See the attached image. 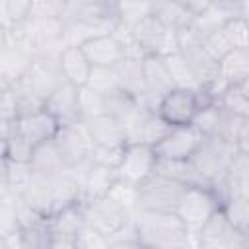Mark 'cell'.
I'll return each instance as SVG.
<instances>
[{"label":"cell","mask_w":249,"mask_h":249,"mask_svg":"<svg viewBox=\"0 0 249 249\" xmlns=\"http://www.w3.org/2000/svg\"><path fill=\"white\" fill-rule=\"evenodd\" d=\"M86 86L101 93H111L115 89H121L117 66H91L89 80Z\"/></svg>","instance_id":"39"},{"label":"cell","mask_w":249,"mask_h":249,"mask_svg":"<svg viewBox=\"0 0 249 249\" xmlns=\"http://www.w3.org/2000/svg\"><path fill=\"white\" fill-rule=\"evenodd\" d=\"M107 113V97L101 91L91 89L89 86L80 88V115L82 119H91Z\"/></svg>","instance_id":"41"},{"label":"cell","mask_w":249,"mask_h":249,"mask_svg":"<svg viewBox=\"0 0 249 249\" xmlns=\"http://www.w3.org/2000/svg\"><path fill=\"white\" fill-rule=\"evenodd\" d=\"M220 200L224 202L226 198L231 196H245L249 198V156L239 152L233 156L231 163L228 165L224 177L212 187Z\"/></svg>","instance_id":"18"},{"label":"cell","mask_w":249,"mask_h":249,"mask_svg":"<svg viewBox=\"0 0 249 249\" xmlns=\"http://www.w3.org/2000/svg\"><path fill=\"white\" fill-rule=\"evenodd\" d=\"M103 16H117V6L107 0H66L64 21H82Z\"/></svg>","instance_id":"29"},{"label":"cell","mask_w":249,"mask_h":249,"mask_svg":"<svg viewBox=\"0 0 249 249\" xmlns=\"http://www.w3.org/2000/svg\"><path fill=\"white\" fill-rule=\"evenodd\" d=\"M156 173H161L185 187L189 185H206L202 181V177L198 175L195 163L191 161V158L187 160H169V158H158L156 163ZM208 187V185H206Z\"/></svg>","instance_id":"30"},{"label":"cell","mask_w":249,"mask_h":249,"mask_svg":"<svg viewBox=\"0 0 249 249\" xmlns=\"http://www.w3.org/2000/svg\"><path fill=\"white\" fill-rule=\"evenodd\" d=\"M247 247H249V241H247Z\"/></svg>","instance_id":"58"},{"label":"cell","mask_w":249,"mask_h":249,"mask_svg":"<svg viewBox=\"0 0 249 249\" xmlns=\"http://www.w3.org/2000/svg\"><path fill=\"white\" fill-rule=\"evenodd\" d=\"M124 148L126 146H95L91 160L95 163H101V165H107V167H115L117 169L119 163H121V160H123Z\"/></svg>","instance_id":"49"},{"label":"cell","mask_w":249,"mask_h":249,"mask_svg":"<svg viewBox=\"0 0 249 249\" xmlns=\"http://www.w3.org/2000/svg\"><path fill=\"white\" fill-rule=\"evenodd\" d=\"M18 82L27 86L31 91H35L47 103L49 95L64 82V76H62L60 64H58V56H35L29 70Z\"/></svg>","instance_id":"10"},{"label":"cell","mask_w":249,"mask_h":249,"mask_svg":"<svg viewBox=\"0 0 249 249\" xmlns=\"http://www.w3.org/2000/svg\"><path fill=\"white\" fill-rule=\"evenodd\" d=\"M237 154V146L228 142L222 136H204L191 156L198 175L208 187H214L226 173L233 156Z\"/></svg>","instance_id":"2"},{"label":"cell","mask_w":249,"mask_h":249,"mask_svg":"<svg viewBox=\"0 0 249 249\" xmlns=\"http://www.w3.org/2000/svg\"><path fill=\"white\" fill-rule=\"evenodd\" d=\"M237 150L249 156V119H247L245 126H243V130H241V134H239V140H237Z\"/></svg>","instance_id":"52"},{"label":"cell","mask_w":249,"mask_h":249,"mask_svg":"<svg viewBox=\"0 0 249 249\" xmlns=\"http://www.w3.org/2000/svg\"><path fill=\"white\" fill-rule=\"evenodd\" d=\"M233 16H239L237 10L233 8H226V6H218V4H212L206 12H202L200 16L195 18V25L196 29L206 37L208 33L220 29L226 21H230Z\"/></svg>","instance_id":"35"},{"label":"cell","mask_w":249,"mask_h":249,"mask_svg":"<svg viewBox=\"0 0 249 249\" xmlns=\"http://www.w3.org/2000/svg\"><path fill=\"white\" fill-rule=\"evenodd\" d=\"M249 76V47L231 49L220 58V78L226 86H241Z\"/></svg>","instance_id":"28"},{"label":"cell","mask_w":249,"mask_h":249,"mask_svg":"<svg viewBox=\"0 0 249 249\" xmlns=\"http://www.w3.org/2000/svg\"><path fill=\"white\" fill-rule=\"evenodd\" d=\"M103 247H109L107 235H103L101 231L86 224L76 237V249H103Z\"/></svg>","instance_id":"48"},{"label":"cell","mask_w":249,"mask_h":249,"mask_svg":"<svg viewBox=\"0 0 249 249\" xmlns=\"http://www.w3.org/2000/svg\"><path fill=\"white\" fill-rule=\"evenodd\" d=\"M165 64H167V70L173 78V84L175 88H189V89H200V84L187 60V56L183 53H171L167 56H163Z\"/></svg>","instance_id":"32"},{"label":"cell","mask_w":249,"mask_h":249,"mask_svg":"<svg viewBox=\"0 0 249 249\" xmlns=\"http://www.w3.org/2000/svg\"><path fill=\"white\" fill-rule=\"evenodd\" d=\"M132 35L146 56L148 54L167 56L179 51L177 31L167 27L156 14H150L144 19H140L136 25H132Z\"/></svg>","instance_id":"4"},{"label":"cell","mask_w":249,"mask_h":249,"mask_svg":"<svg viewBox=\"0 0 249 249\" xmlns=\"http://www.w3.org/2000/svg\"><path fill=\"white\" fill-rule=\"evenodd\" d=\"M140 247L150 249H185L195 243V235L187 230L177 212L136 210L132 214Z\"/></svg>","instance_id":"1"},{"label":"cell","mask_w":249,"mask_h":249,"mask_svg":"<svg viewBox=\"0 0 249 249\" xmlns=\"http://www.w3.org/2000/svg\"><path fill=\"white\" fill-rule=\"evenodd\" d=\"M29 41L37 56H58L66 43L62 18H29Z\"/></svg>","instance_id":"9"},{"label":"cell","mask_w":249,"mask_h":249,"mask_svg":"<svg viewBox=\"0 0 249 249\" xmlns=\"http://www.w3.org/2000/svg\"><path fill=\"white\" fill-rule=\"evenodd\" d=\"M95 146H126V134L121 121L109 113L84 119Z\"/></svg>","instance_id":"24"},{"label":"cell","mask_w":249,"mask_h":249,"mask_svg":"<svg viewBox=\"0 0 249 249\" xmlns=\"http://www.w3.org/2000/svg\"><path fill=\"white\" fill-rule=\"evenodd\" d=\"M117 204H121L126 212L134 214L138 210V202H140V191H138V185L132 183V181H126V179H121L117 177L115 183L111 185L109 189V195Z\"/></svg>","instance_id":"36"},{"label":"cell","mask_w":249,"mask_h":249,"mask_svg":"<svg viewBox=\"0 0 249 249\" xmlns=\"http://www.w3.org/2000/svg\"><path fill=\"white\" fill-rule=\"evenodd\" d=\"M58 64L66 82L82 88L89 80L91 62L88 60L84 49L80 45H66L58 54Z\"/></svg>","instance_id":"23"},{"label":"cell","mask_w":249,"mask_h":249,"mask_svg":"<svg viewBox=\"0 0 249 249\" xmlns=\"http://www.w3.org/2000/svg\"><path fill=\"white\" fill-rule=\"evenodd\" d=\"M239 16H243L249 21V0H241L239 2Z\"/></svg>","instance_id":"54"},{"label":"cell","mask_w":249,"mask_h":249,"mask_svg":"<svg viewBox=\"0 0 249 249\" xmlns=\"http://www.w3.org/2000/svg\"><path fill=\"white\" fill-rule=\"evenodd\" d=\"M144 84H146V105L150 109H158L160 101L175 89L173 78L167 70L163 56L148 54L144 56Z\"/></svg>","instance_id":"17"},{"label":"cell","mask_w":249,"mask_h":249,"mask_svg":"<svg viewBox=\"0 0 249 249\" xmlns=\"http://www.w3.org/2000/svg\"><path fill=\"white\" fill-rule=\"evenodd\" d=\"M167 27L179 31L187 25H191L195 21V16L179 2V0H173V2H163V4H156L154 6V12Z\"/></svg>","instance_id":"33"},{"label":"cell","mask_w":249,"mask_h":249,"mask_svg":"<svg viewBox=\"0 0 249 249\" xmlns=\"http://www.w3.org/2000/svg\"><path fill=\"white\" fill-rule=\"evenodd\" d=\"M222 210L228 220L249 237V198L245 196H231L222 202Z\"/></svg>","instance_id":"38"},{"label":"cell","mask_w":249,"mask_h":249,"mask_svg":"<svg viewBox=\"0 0 249 249\" xmlns=\"http://www.w3.org/2000/svg\"><path fill=\"white\" fill-rule=\"evenodd\" d=\"M84 208H86V222L107 237L132 218V214L126 212L121 204H117L111 196H101L97 200L86 202Z\"/></svg>","instance_id":"15"},{"label":"cell","mask_w":249,"mask_h":249,"mask_svg":"<svg viewBox=\"0 0 249 249\" xmlns=\"http://www.w3.org/2000/svg\"><path fill=\"white\" fill-rule=\"evenodd\" d=\"M18 115V103L14 97L12 88H2V101H0V121H16Z\"/></svg>","instance_id":"50"},{"label":"cell","mask_w":249,"mask_h":249,"mask_svg":"<svg viewBox=\"0 0 249 249\" xmlns=\"http://www.w3.org/2000/svg\"><path fill=\"white\" fill-rule=\"evenodd\" d=\"M29 163H31L35 173L49 175V177H53V175H56V173H60V171H64L68 167L64 158H62V154H60V150H58V146H56V142H54V138L37 144L33 148Z\"/></svg>","instance_id":"26"},{"label":"cell","mask_w":249,"mask_h":249,"mask_svg":"<svg viewBox=\"0 0 249 249\" xmlns=\"http://www.w3.org/2000/svg\"><path fill=\"white\" fill-rule=\"evenodd\" d=\"M54 142H56L68 167L91 161L95 144H93V138H91L84 119L68 123V124H60V128L54 136Z\"/></svg>","instance_id":"7"},{"label":"cell","mask_w":249,"mask_h":249,"mask_svg":"<svg viewBox=\"0 0 249 249\" xmlns=\"http://www.w3.org/2000/svg\"><path fill=\"white\" fill-rule=\"evenodd\" d=\"M0 2H2V29H8L16 21L29 18L33 0H0Z\"/></svg>","instance_id":"44"},{"label":"cell","mask_w":249,"mask_h":249,"mask_svg":"<svg viewBox=\"0 0 249 249\" xmlns=\"http://www.w3.org/2000/svg\"><path fill=\"white\" fill-rule=\"evenodd\" d=\"M45 109L51 111L60 124L82 121V115H80V88L64 80L49 95V99L45 103Z\"/></svg>","instance_id":"19"},{"label":"cell","mask_w":249,"mask_h":249,"mask_svg":"<svg viewBox=\"0 0 249 249\" xmlns=\"http://www.w3.org/2000/svg\"><path fill=\"white\" fill-rule=\"evenodd\" d=\"M121 89L136 97L142 105H146V84H144V58L124 56L117 64ZM148 107V105H146Z\"/></svg>","instance_id":"25"},{"label":"cell","mask_w":249,"mask_h":249,"mask_svg":"<svg viewBox=\"0 0 249 249\" xmlns=\"http://www.w3.org/2000/svg\"><path fill=\"white\" fill-rule=\"evenodd\" d=\"M72 169L80 175V202L84 204L107 196L111 185L119 177L115 167L95 163L93 160L82 165H74Z\"/></svg>","instance_id":"13"},{"label":"cell","mask_w":249,"mask_h":249,"mask_svg":"<svg viewBox=\"0 0 249 249\" xmlns=\"http://www.w3.org/2000/svg\"><path fill=\"white\" fill-rule=\"evenodd\" d=\"M247 241L249 237L228 220L222 206L208 218V222L195 235V243L206 249H237L247 247Z\"/></svg>","instance_id":"6"},{"label":"cell","mask_w":249,"mask_h":249,"mask_svg":"<svg viewBox=\"0 0 249 249\" xmlns=\"http://www.w3.org/2000/svg\"><path fill=\"white\" fill-rule=\"evenodd\" d=\"M171 126L173 124H169L156 109H148L144 126H142V142L156 146L158 142H161L165 138V134L171 130Z\"/></svg>","instance_id":"40"},{"label":"cell","mask_w":249,"mask_h":249,"mask_svg":"<svg viewBox=\"0 0 249 249\" xmlns=\"http://www.w3.org/2000/svg\"><path fill=\"white\" fill-rule=\"evenodd\" d=\"M23 200L31 204L35 210H39L45 216H53L54 212V189H53V177L35 173L27 189L23 191Z\"/></svg>","instance_id":"27"},{"label":"cell","mask_w":249,"mask_h":249,"mask_svg":"<svg viewBox=\"0 0 249 249\" xmlns=\"http://www.w3.org/2000/svg\"><path fill=\"white\" fill-rule=\"evenodd\" d=\"M222 206L220 196L212 187L206 185H189L185 187L179 202H177V216L183 220L187 230L196 235V231L208 222V218Z\"/></svg>","instance_id":"3"},{"label":"cell","mask_w":249,"mask_h":249,"mask_svg":"<svg viewBox=\"0 0 249 249\" xmlns=\"http://www.w3.org/2000/svg\"><path fill=\"white\" fill-rule=\"evenodd\" d=\"M218 103L230 113L249 117V95L241 89V86H226Z\"/></svg>","instance_id":"42"},{"label":"cell","mask_w":249,"mask_h":249,"mask_svg":"<svg viewBox=\"0 0 249 249\" xmlns=\"http://www.w3.org/2000/svg\"><path fill=\"white\" fill-rule=\"evenodd\" d=\"M60 128V123L56 121V117L47 111V109H39L35 113L23 115L18 119V130L19 134L35 148L41 142H47L51 138L56 136Z\"/></svg>","instance_id":"20"},{"label":"cell","mask_w":249,"mask_h":249,"mask_svg":"<svg viewBox=\"0 0 249 249\" xmlns=\"http://www.w3.org/2000/svg\"><path fill=\"white\" fill-rule=\"evenodd\" d=\"M241 89H243V91L249 95V76H247V78H245V82L241 84Z\"/></svg>","instance_id":"55"},{"label":"cell","mask_w":249,"mask_h":249,"mask_svg":"<svg viewBox=\"0 0 249 249\" xmlns=\"http://www.w3.org/2000/svg\"><path fill=\"white\" fill-rule=\"evenodd\" d=\"M200 107L198 89L189 88H175L171 89L158 105V113L173 126L177 124H191L196 111Z\"/></svg>","instance_id":"12"},{"label":"cell","mask_w":249,"mask_h":249,"mask_svg":"<svg viewBox=\"0 0 249 249\" xmlns=\"http://www.w3.org/2000/svg\"><path fill=\"white\" fill-rule=\"evenodd\" d=\"M249 117H241V115H235V113H230L224 109V115H222V123H220V130H218V136L226 138L228 142L235 144L237 146V140H239V134L245 126Z\"/></svg>","instance_id":"45"},{"label":"cell","mask_w":249,"mask_h":249,"mask_svg":"<svg viewBox=\"0 0 249 249\" xmlns=\"http://www.w3.org/2000/svg\"><path fill=\"white\" fill-rule=\"evenodd\" d=\"M179 2H181V4H183V6H185V8H187L195 18H196V16H200L202 12H206V10L212 6V2H210V0H179Z\"/></svg>","instance_id":"51"},{"label":"cell","mask_w":249,"mask_h":249,"mask_svg":"<svg viewBox=\"0 0 249 249\" xmlns=\"http://www.w3.org/2000/svg\"><path fill=\"white\" fill-rule=\"evenodd\" d=\"M109 247H119V249H128V247H140V239H138V231L134 226V220L130 218L123 228H119L115 233H111L107 237Z\"/></svg>","instance_id":"46"},{"label":"cell","mask_w":249,"mask_h":249,"mask_svg":"<svg viewBox=\"0 0 249 249\" xmlns=\"http://www.w3.org/2000/svg\"><path fill=\"white\" fill-rule=\"evenodd\" d=\"M35 53L14 43L6 33L0 39V88H10L29 70Z\"/></svg>","instance_id":"14"},{"label":"cell","mask_w":249,"mask_h":249,"mask_svg":"<svg viewBox=\"0 0 249 249\" xmlns=\"http://www.w3.org/2000/svg\"><path fill=\"white\" fill-rule=\"evenodd\" d=\"M156 163H158V154L152 144H144V142L126 144L123 160L117 167V175L121 179L140 185L156 171Z\"/></svg>","instance_id":"11"},{"label":"cell","mask_w":249,"mask_h":249,"mask_svg":"<svg viewBox=\"0 0 249 249\" xmlns=\"http://www.w3.org/2000/svg\"><path fill=\"white\" fill-rule=\"evenodd\" d=\"M80 47L84 49L91 66H117L124 58V49L113 33L93 37Z\"/></svg>","instance_id":"21"},{"label":"cell","mask_w":249,"mask_h":249,"mask_svg":"<svg viewBox=\"0 0 249 249\" xmlns=\"http://www.w3.org/2000/svg\"><path fill=\"white\" fill-rule=\"evenodd\" d=\"M222 115H224V107L218 101L200 105L195 119H193V126L202 134V136H218L220 130V123H222Z\"/></svg>","instance_id":"34"},{"label":"cell","mask_w":249,"mask_h":249,"mask_svg":"<svg viewBox=\"0 0 249 249\" xmlns=\"http://www.w3.org/2000/svg\"><path fill=\"white\" fill-rule=\"evenodd\" d=\"M119 16H103V18H93V19H82V21H70L66 23V43L68 45H84L86 41L99 37V35H109L115 31L119 25Z\"/></svg>","instance_id":"22"},{"label":"cell","mask_w":249,"mask_h":249,"mask_svg":"<svg viewBox=\"0 0 249 249\" xmlns=\"http://www.w3.org/2000/svg\"><path fill=\"white\" fill-rule=\"evenodd\" d=\"M154 6L156 0H117V16L124 25L132 27L152 14Z\"/></svg>","instance_id":"37"},{"label":"cell","mask_w":249,"mask_h":249,"mask_svg":"<svg viewBox=\"0 0 249 249\" xmlns=\"http://www.w3.org/2000/svg\"><path fill=\"white\" fill-rule=\"evenodd\" d=\"M204 136L193 126V124H177L171 126V130L165 134L161 142H158L156 154L158 158H169V160H187L195 154L200 140Z\"/></svg>","instance_id":"16"},{"label":"cell","mask_w":249,"mask_h":249,"mask_svg":"<svg viewBox=\"0 0 249 249\" xmlns=\"http://www.w3.org/2000/svg\"><path fill=\"white\" fill-rule=\"evenodd\" d=\"M86 224V208L82 202L56 210L53 216H49L51 249H76V237Z\"/></svg>","instance_id":"8"},{"label":"cell","mask_w":249,"mask_h":249,"mask_svg":"<svg viewBox=\"0 0 249 249\" xmlns=\"http://www.w3.org/2000/svg\"><path fill=\"white\" fill-rule=\"evenodd\" d=\"M66 0H33L29 18H64Z\"/></svg>","instance_id":"47"},{"label":"cell","mask_w":249,"mask_h":249,"mask_svg":"<svg viewBox=\"0 0 249 249\" xmlns=\"http://www.w3.org/2000/svg\"><path fill=\"white\" fill-rule=\"evenodd\" d=\"M140 202L138 210H161V212H175L177 202L185 191V185L161 175L152 173L138 185Z\"/></svg>","instance_id":"5"},{"label":"cell","mask_w":249,"mask_h":249,"mask_svg":"<svg viewBox=\"0 0 249 249\" xmlns=\"http://www.w3.org/2000/svg\"><path fill=\"white\" fill-rule=\"evenodd\" d=\"M107 2H111V4H115V6H117V0H107Z\"/></svg>","instance_id":"57"},{"label":"cell","mask_w":249,"mask_h":249,"mask_svg":"<svg viewBox=\"0 0 249 249\" xmlns=\"http://www.w3.org/2000/svg\"><path fill=\"white\" fill-rule=\"evenodd\" d=\"M35 171L29 161H16L2 158V183L0 187H6L18 195H23L27 185L31 183Z\"/></svg>","instance_id":"31"},{"label":"cell","mask_w":249,"mask_h":249,"mask_svg":"<svg viewBox=\"0 0 249 249\" xmlns=\"http://www.w3.org/2000/svg\"><path fill=\"white\" fill-rule=\"evenodd\" d=\"M212 4H218V6H226V8H233L239 12V2L241 0H210Z\"/></svg>","instance_id":"53"},{"label":"cell","mask_w":249,"mask_h":249,"mask_svg":"<svg viewBox=\"0 0 249 249\" xmlns=\"http://www.w3.org/2000/svg\"><path fill=\"white\" fill-rule=\"evenodd\" d=\"M224 37L231 45V49L249 47V21L243 16H233L230 21H226L222 27Z\"/></svg>","instance_id":"43"},{"label":"cell","mask_w":249,"mask_h":249,"mask_svg":"<svg viewBox=\"0 0 249 249\" xmlns=\"http://www.w3.org/2000/svg\"><path fill=\"white\" fill-rule=\"evenodd\" d=\"M163 2H173V0H156V4H163Z\"/></svg>","instance_id":"56"}]
</instances>
